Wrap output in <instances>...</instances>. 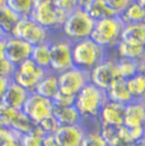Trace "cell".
I'll return each mask as SVG.
<instances>
[{
    "label": "cell",
    "instance_id": "6da1fadb",
    "mask_svg": "<svg viewBox=\"0 0 145 146\" xmlns=\"http://www.w3.org/2000/svg\"><path fill=\"white\" fill-rule=\"evenodd\" d=\"M106 102V92L88 83L75 95L74 107L79 112L82 119H98L99 111Z\"/></svg>",
    "mask_w": 145,
    "mask_h": 146
},
{
    "label": "cell",
    "instance_id": "7a4b0ae2",
    "mask_svg": "<svg viewBox=\"0 0 145 146\" xmlns=\"http://www.w3.org/2000/svg\"><path fill=\"white\" fill-rule=\"evenodd\" d=\"M107 57V50L90 38L72 42V64L79 69L90 71L94 66Z\"/></svg>",
    "mask_w": 145,
    "mask_h": 146
},
{
    "label": "cell",
    "instance_id": "3957f363",
    "mask_svg": "<svg viewBox=\"0 0 145 146\" xmlns=\"http://www.w3.org/2000/svg\"><path fill=\"white\" fill-rule=\"evenodd\" d=\"M124 26L125 24L120 15L94 21V26L89 38L106 50L116 47V44L120 42V36Z\"/></svg>",
    "mask_w": 145,
    "mask_h": 146
},
{
    "label": "cell",
    "instance_id": "277c9868",
    "mask_svg": "<svg viewBox=\"0 0 145 146\" xmlns=\"http://www.w3.org/2000/svg\"><path fill=\"white\" fill-rule=\"evenodd\" d=\"M94 26V21L85 13L83 8H76L74 12L68 14L63 27L60 28L65 38L71 42L89 38Z\"/></svg>",
    "mask_w": 145,
    "mask_h": 146
},
{
    "label": "cell",
    "instance_id": "5b68a950",
    "mask_svg": "<svg viewBox=\"0 0 145 146\" xmlns=\"http://www.w3.org/2000/svg\"><path fill=\"white\" fill-rule=\"evenodd\" d=\"M68 14L59 10L52 0H36L33 4L29 18L37 22L47 31L60 29L65 22Z\"/></svg>",
    "mask_w": 145,
    "mask_h": 146
},
{
    "label": "cell",
    "instance_id": "8992f818",
    "mask_svg": "<svg viewBox=\"0 0 145 146\" xmlns=\"http://www.w3.org/2000/svg\"><path fill=\"white\" fill-rule=\"evenodd\" d=\"M74 66L72 64V42L68 38L50 40V69L59 74Z\"/></svg>",
    "mask_w": 145,
    "mask_h": 146
},
{
    "label": "cell",
    "instance_id": "52a82bcc",
    "mask_svg": "<svg viewBox=\"0 0 145 146\" xmlns=\"http://www.w3.org/2000/svg\"><path fill=\"white\" fill-rule=\"evenodd\" d=\"M10 36H14L17 38L26 41L31 46H36V44L50 41V31L43 28L37 22L32 21L29 17L19 18Z\"/></svg>",
    "mask_w": 145,
    "mask_h": 146
},
{
    "label": "cell",
    "instance_id": "ba28073f",
    "mask_svg": "<svg viewBox=\"0 0 145 146\" xmlns=\"http://www.w3.org/2000/svg\"><path fill=\"white\" fill-rule=\"evenodd\" d=\"M46 72V70L41 69L31 58H28V60L23 61L15 66V71L12 78V81H14L19 86L26 89L28 93H32L36 85L38 84V81L45 76Z\"/></svg>",
    "mask_w": 145,
    "mask_h": 146
},
{
    "label": "cell",
    "instance_id": "9c48e42d",
    "mask_svg": "<svg viewBox=\"0 0 145 146\" xmlns=\"http://www.w3.org/2000/svg\"><path fill=\"white\" fill-rule=\"evenodd\" d=\"M59 90L63 93L76 95L89 83V71L72 66L57 74Z\"/></svg>",
    "mask_w": 145,
    "mask_h": 146
},
{
    "label": "cell",
    "instance_id": "30bf717a",
    "mask_svg": "<svg viewBox=\"0 0 145 146\" xmlns=\"http://www.w3.org/2000/svg\"><path fill=\"white\" fill-rule=\"evenodd\" d=\"M22 112L32 121L35 125L40 123L42 119L52 116L54 113V104L51 99L43 98L36 93H29L26 102L23 104Z\"/></svg>",
    "mask_w": 145,
    "mask_h": 146
},
{
    "label": "cell",
    "instance_id": "8fae6325",
    "mask_svg": "<svg viewBox=\"0 0 145 146\" xmlns=\"http://www.w3.org/2000/svg\"><path fill=\"white\" fill-rule=\"evenodd\" d=\"M117 79L120 78L116 69V60L110 57H106L89 71V83L104 92Z\"/></svg>",
    "mask_w": 145,
    "mask_h": 146
},
{
    "label": "cell",
    "instance_id": "7c38bea8",
    "mask_svg": "<svg viewBox=\"0 0 145 146\" xmlns=\"http://www.w3.org/2000/svg\"><path fill=\"white\" fill-rule=\"evenodd\" d=\"M32 47L26 41L17 38L14 36H5V58L14 65L28 60L31 57Z\"/></svg>",
    "mask_w": 145,
    "mask_h": 146
},
{
    "label": "cell",
    "instance_id": "4fadbf2b",
    "mask_svg": "<svg viewBox=\"0 0 145 146\" xmlns=\"http://www.w3.org/2000/svg\"><path fill=\"white\" fill-rule=\"evenodd\" d=\"M87 128L79 123V125L71 126H60L55 131L54 136L56 139L59 146H80Z\"/></svg>",
    "mask_w": 145,
    "mask_h": 146
},
{
    "label": "cell",
    "instance_id": "5bb4252c",
    "mask_svg": "<svg viewBox=\"0 0 145 146\" xmlns=\"http://www.w3.org/2000/svg\"><path fill=\"white\" fill-rule=\"evenodd\" d=\"M124 108L125 106L107 100L99 111L98 122L113 127H121L124 126Z\"/></svg>",
    "mask_w": 145,
    "mask_h": 146
},
{
    "label": "cell",
    "instance_id": "9a60e30c",
    "mask_svg": "<svg viewBox=\"0 0 145 146\" xmlns=\"http://www.w3.org/2000/svg\"><path fill=\"white\" fill-rule=\"evenodd\" d=\"M145 121L144 99L131 100L124 108V126L127 128L143 127Z\"/></svg>",
    "mask_w": 145,
    "mask_h": 146
},
{
    "label": "cell",
    "instance_id": "2e32d148",
    "mask_svg": "<svg viewBox=\"0 0 145 146\" xmlns=\"http://www.w3.org/2000/svg\"><path fill=\"white\" fill-rule=\"evenodd\" d=\"M28 94L29 93L26 89L19 86L14 81H10L7 86L5 93L3 94L1 99H0V103H3L4 106L9 107L12 109H15V111H22Z\"/></svg>",
    "mask_w": 145,
    "mask_h": 146
},
{
    "label": "cell",
    "instance_id": "e0dca14e",
    "mask_svg": "<svg viewBox=\"0 0 145 146\" xmlns=\"http://www.w3.org/2000/svg\"><path fill=\"white\" fill-rule=\"evenodd\" d=\"M120 42L135 46H145V23L125 24L120 36Z\"/></svg>",
    "mask_w": 145,
    "mask_h": 146
},
{
    "label": "cell",
    "instance_id": "ac0fdd59",
    "mask_svg": "<svg viewBox=\"0 0 145 146\" xmlns=\"http://www.w3.org/2000/svg\"><path fill=\"white\" fill-rule=\"evenodd\" d=\"M106 95H107V100L122 106L129 104L131 100H134L126 86V80L124 79H117L113 81L110 85V88L106 90Z\"/></svg>",
    "mask_w": 145,
    "mask_h": 146
},
{
    "label": "cell",
    "instance_id": "d6986e66",
    "mask_svg": "<svg viewBox=\"0 0 145 146\" xmlns=\"http://www.w3.org/2000/svg\"><path fill=\"white\" fill-rule=\"evenodd\" d=\"M59 92V81H57V74L51 71H47L45 76L38 81L36 85L33 93L41 95L47 99H52Z\"/></svg>",
    "mask_w": 145,
    "mask_h": 146
},
{
    "label": "cell",
    "instance_id": "ffe728a7",
    "mask_svg": "<svg viewBox=\"0 0 145 146\" xmlns=\"http://www.w3.org/2000/svg\"><path fill=\"white\" fill-rule=\"evenodd\" d=\"M52 116L57 121L59 126H71L82 123V117L74 106L64 107V108H54Z\"/></svg>",
    "mask_w": 145,
    "mask_h": 146
},
{
    "label": "cell",
    "instance_id": "44dd1931",
    "mask_svg": "<svg viewBox=\"0 0 145 146\" xmlns=\"http://www.w3.org/2000/svg\"><path fill=\"white\" fill-rule=\"evenodd\" d=\"M29 58L37 66H40L41 69L49 71V69H50V41L33 46Z\"/></svg>",
    "mask_w": 145,
    "mask_h": 146
},
{
    "label": "cell",
    "instance_id": "7402d4cb",
    "mask_svg": "<svg viewBox=\"0 0 145 146\" xmlns=\"http://www.w3.org/2000/svg\"><path fill=\"white\" fill-rule=\"evenodd\" d=\"M85 10V13L90 17L93 21H99L103 18H110V17L116 15L112 12L110 7L106 4L104 0H93L92 3H89L85 8H83Z\"/></svg>",
    "mask_w": 145,
    "mask_h": 146
},
{
    "label": "cell",
    "instance_id": "603a6c76",
    "mask_svg": "<svg viewBox=\"0 0 145 146\" xmlns=\"http://www.w3.org/2000/svg\"><path fill=\"white\" fill-rule=\"evenodd\" d=\"M120 18L124 22V24L132 23H144L145 21V9L144 7L139 5L135 0L131 1V4L120 14Z\"/></svg>",
    "mask_w": 145,
    "mask_h": 146
},
{
    "label": "cell",
    "instance_id": "cb8c5ba5",
    "mask_svg": "<svg viewBox=\"0 0 145 146\" xmlns=\"http://www.w3.org/2000/svg\"><path fill=\"white\" fill-rule=\"evenodd\" d=\"M116 51L120 58H127V60L132 61H139L145 58V46H135V44L118 42L116 44Z\"/></svg>",
    "mask_w": 145,
    "mask_h": 146
},
{
    "label": "cell",
    "instance_id": "d4e9b609",
    "mask_svg": "<svg viewBox=\"0 0 145 146\" xmlns=\"http://www.w3.org/2000/svg\"><path fill=\"white\" fill-rule=\"evenodd\" d=\"M126 86L129 89V93L131 94L134 100L144 99L145 93V75L143 72H138L134 76L129 78L126 80Z\"/></svg>",
    "mask_w": 145,
    "mask_h": 146
},
{
    "label": "cell",
    "instance_id": "484cf974",
    "mask_svg": "<svg viewBox=\"0 0 145 146\" xmlns=\"http://www.w3.org/2000/svg\"><path fill=\"white\" fill-rule=\"evenodd\" d=\"M18 21L19 17L7 4L0 7V29L4 32L5 36H9L12 33L13 28Z\"/></svg>",
    "mask_w": 145,
    "mask_h": 146
},
{
    "label": "cell",
    "instance_id": "4316f807",
    "mask_svg": "<svg viewBox=\"0 0 145 146\" xmlns=\"http://www.w3.org/2000/svg\"><path fill=\"white\" fill-rule=\"evenodd\" d=\"M116 69L117 74H118L120 79L127 80L129 78L134 76L135 74H138V61L127 60V58H117L116 60Z\"/></svg>",
    "mask_w": 145,
    "mask_h": 146
},
{
    "label": "cell",
    "instance_id": "83f0119b",
    "mask_svg": "<svg viewBox=\"0 0 145 146\" xmlns=\"http://www.w3.org/2000/svg\"><path fill=\"white\" fill-rule=\"evenodd\" d=\"M45 133L43 131L38 127L37 125H35V127L27 133L21 135V141L22 146H42Z\"/></svg>",
    "mask_w": 145,
    "mask_h": 146
},
{
    "label": "cell",
    "instance_id": "f1b7e54d",
    "mask_svg": "<svg viewBox=\"0 0 145 146\" xmlns=\"http://www.w3.org/2000/svg\"><path fill=\"white\" fill-rule=\"evenodd\" d=\"M35 1L36 0H7L5 4H7L19 18H23V17H29Z\"/></svg>",
    "mask_w": 145,
    "mask_h": 146
},
{
    "label": "cell",
    "instance_id": "f546056e",
    "mask_svg": "<svg viewBox=\"0 0 145 146\" xmlns=\"http://www.w3.org/2000/svg\"><path fill=\"white\" fill-rule=\"evenodd\" d=\"M33 127H35V123L22 111H18L15 114V118L13 119L12 126H10V130L15 131V132H18L19 135H23V133L29 132Z\"/></svg>",
    "mask_w": 145,
    "mask_h": 146
},
{
    "label": "cell",
    "instance_id": "4dcf8cb0",
    "mask_svg": "<svg viewBox=\"0 0 145 146\" xmlns=\"http://www.w3.org/2000/svg\"><path fill=\"white\" fill-rule=\"evenodd\" d=\"M80 146H110V145L99 135L98 130H92V131H85L84 139H83Z\"/></svg>",
    "mask_w": 145,
    "mask_h": 146
},
{
    "label": "cell",
    "instance_id": "1f68e13d",
    "mask_svg": "<svg viewBox=\"0 0 145 146\" xmlns=\"http://www.w3.org/2000/svg\"><path fill=\"white\" fill-rule=\"evenodd\" d=\"M15 109H12L9 107L4 106L3 103H0V127L4 128H10L13 123V119L15 118L17 114Z\"/></svg>",
    "mask_w": 145,
    "mask_h": 146
},
{
    "label": "cell",
    "instance_id": "d6a6232c",
    "mask_svg": "<svg viewBox=\"0 0 145 146\" xmlns=\"http://www.w3.org/2000/svg\"><path fill=\"white\" fill-rule=\"evenodd\" d=\"M52 104H54V108H64V107H71L74 106L75 102V97L70 94L63 93V92L59 90L57 94L55 95L51 99Z\"/></svg>",
    "mask_w": 145,
    "mask_h": 146
},
{
    "label": "cell",
    "instance_id": "836d02e7",
    "mask_svg": "<svg viewBox=\"0 0 145 146\" xmlns=\"http://www.w3.org/2000/svg\"><path fill=\"white\" fill-rule=\"evenodd\" d=\"M21 139V135L10 128L0 127V146H9L13 141Z\"/></svg>",
    "mask_w": 145,
    "mask_h": 146
},
{
    "label": "cell",
    "instance_id": "e575fe53",
    "mask_svg": "<svg viewBox=\"0 0 145 146\" xmlns=\"http://www.w3.org/2000/svg\"><path fill=\"white\" fill-rule=\"evenodd\" d=\"M37 126L43 131L45 135H54L55 131L60 127L54 116H50V117H47V118L42 119L40 123H37Z\"/></svg>",
    "mask_w": 145,
    "mask_h": 146
},
{
    "label": "cell",
    "instance_id": "d590c367",
    "mask_svg": "<svg viewBox=\"0 0 145 146\" xmlns=\"http://www.w3.org/2000/svg\"><path fill=\"white\" fill-rule=\"evenodd\" d=\"M15 71V65L12 64L9 60L7 58H1L0 60V78H4V79L12 80L13 75Z\"/></svg>",
    "mask_w": 145,
    "mask_h": 146
},
{
    "label": "cell",
    "instance_id": "8d00e7d4",
    "mask_svg": "<svg viewBox=\"0 0 145 146\" xmlns=\"http://www.w3.org/2000/svg\"><path fill=\"white\" fill-rule=\"evenodd\" d=\"M52 3L59 10L64 12L65 14H70L76 8H79L76 0H52Z\"/></svg>",
    "mask_w": 145,
    "mask_h": 146
},
{
    "label": "cell",
    "instance_id": "74e56055",
    "mask_svg": "<svg viewBox=\"0 0 145 146\" xmlns=\"http://www.w3.org/2000/svg\"><path fill=\"white\" fill-rule=\"evenodd\" d=\"M104 1L116 15H120L131 4L132 0H104Z\"/></svg>",
    "mask_w": 145,
    "mask_h": 146
},
{
    "label": "cell",
    "instance_id": "f35d334b",
    "mask_svg": "<svg viewBox=\"0 0 145 146\" xmlns=\"http://www.w3.org/2000/svg\"><path fill=\"white\" fill-rule=\"evenodd\" d=\"M42 146H59V144H57L54 135H45Z\"/></svg>",
    "mask_w": 145,
    "mask_h": 146
},
{
    "label": "cell",
    "instance_id": "ab89813d",
    "mask_svg": "<svg viewBox=\"0 0 145 146\" xmlns=\"http://www.w3.org/2000/svg\"><path fill=\"white\" fill-rule=\"evenodd\" d=\"M10 81H12V80H8V79H4V78H0V99H1L3 94L5 93L7 86H8V84H9Z\"/></svg>",
    "mask_w": 145,
    "mask_h": 146
},
{
    "label": "cell",
    "instance_id": "60d3db41",
    "mask_svg": "<svg viewBox=\"0 0 145 146\" xmlns=\"http://www.w3.org/2000/svg\"><path fill=\"white\" fill-rule=\"evenodd\" d=\"M5 57V37L0 38V60Z\"/></svg>",
    "mask_w": 145,
    "mask_h": 146
},
{
    "label": "cell",
    "instance_id": "b9f144b4",
    "mask_svg": "<svg viewBox=\"0 0 145 146\" xmlns=\"http://www.w3.org/2000/svg\"><path fill=\"white\" fill-rule=\"evenodd\" d=\"M92 1H93V0H76L78 7L79 8H85L89 3H92Z\"/></svg>",
    "mask_w": 145,
    "mask_h": 146
},
{
    "label": "cell",
    "instance_id": "7bdbcfd3",
    "mask_svg": "<svg viewBox=\"0 0 145 146\" xmlns=\"http://www.w3.org/2000/svg\"><path fill=\"white\" fill-rule=\"evenodd\" d=\"M9 146H22V144H21V141H19V140H15V141H13Z\"/></svg>",
    "mask_w": 145,
    "mask_h": 146
},
{
    "label": "cell",
    "instance_id": "ee69618b",
    "mask_svg": "<svg viewBox=\"0 0 145 146\" xmlns=\"http://www.w3.org/2000/svg\"><path fill=\"white\" fill-rule=\"evenodd\" d=\"M132 146H144V140H141V141L135 142V144H132Z\"/></svg>",
    "mask_w": 145,
    "mask_h": 146
},
{
    "label": "cell",
    "instance_id": "f6af8a7d",
    "mask_svg": "<svg viewBox=\"0 0 145 146\" xmlns=\"http://www.w3.org/2000/svg\"><path fill=\"white\" fill-rule=\"evenodd\" d=\"M5 3H7V0H0V7H3V5H5Z\"/></svg>",
    "mask_w": 145,
    "mask_h": 146
},
{
    "label": "cell",
    "instance_id": "bcb514c9",
    "mask_svg": "<svg viewBox=\"0 0 145 146\" xmlns=\"http://www.w3.org/2000/svg\"><path fill=\"white\" fill-rule=\"evenodd\" d=\"M5 37V35H4V32H3L1 29H0V38H4Z\"/></svg>",
    "mask_w": 145,
    "mask_h": 146
}]
</instances>
